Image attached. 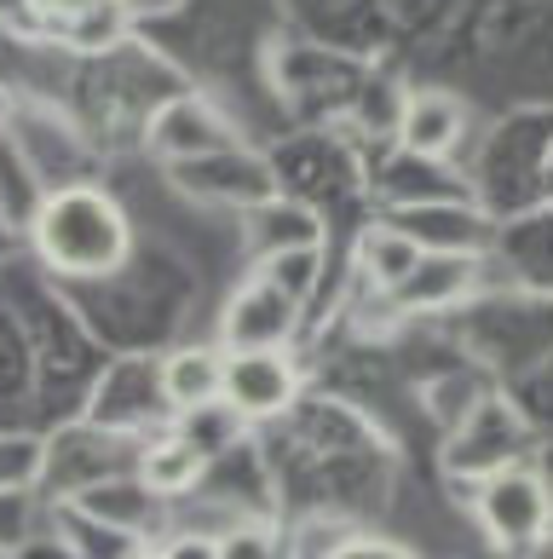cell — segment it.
I'll list each match as a JSON object with an SVG mask.
<instances>
[{"instance_id":"52a82bcc","label":"cell","mask_w":553,"mask_h":559,"mask_svg":"<svg viewBox=\"0 0 553 559\" xmlns=\"http://www.w3.org/2000/svg\"><path fill=\"white\" fill-rule=\"evenodd\" d=\"M161 404L173 416H202V409L225 404V352L214 346H179L173 358H161Z\"/></svg>"},{"instance_id":"2e32d148","label":"cell","mask_w":553,"mask_h":559,"mask_svg":"<svg viewBox=\"0 0 553 559\" xmlns=\"http://www.w3.org/2000/svg\"><path fill=\"white\" fill-rule=\"evenodd\" d=\"M329 559H416L404 543H386V536H346Z\"/></svg>"},{"instance_id":"ac0fdd59","label":"cell","mask_w":553,"mask_h":559,"mask_svg":"<svg viewBox=\"0 0 553 559\" xmlns=\"http://www.w3.org/2000/svg\"><path fill=\"white\" fill-rule=\"evenodd\" d=\"M47 7L58 17H75V12H87V7H116V0H47Z\"/></svg>"},{"instance_id":"e0dca14e","label":"cell","mask_w":553,"mask_h":559,"mask_svg":"<svg viewBox=\"0 0 553 559\" xmlns=\"http://www.w3.org/2000/svg\"><path fill=\"white\" fill-rule=\"evenodd\" d=\"M168 559H225L219 536H202V531H184L168 543Z\"/></svg>"},{"instance_id":"8fae6325","label":"cell","mask_w":553,"mask_h":559,"mask_svg":"<svg viewBox=\"0 0 553 559\" xmlns=\"http://www.w3.org/2000/svg\"><path fill=\"white\" fill-rule=\"evenodd\" d=\"M426 248L404 231V225H369L358 237V272L381 288V295H393V288L409 283V272L421 265Z\"/></svg>"},{"instance_id":"ba28073f","label":"cell","mask_w":553,"mask_h":559,"mask_svg":"<svg viewBox=\"0 0 553 559\" xmlns=\"http://www.w3.org/2000/svg\"><path fill=\"white\" fill-rule=\"evenodd\" d=\"M461 128H467V110H461V98L444 93V87L409 93L404 110H398V144L409 156H449Z\"/></svg>"},{"instance_id":"30bf717a","label":"cell","mask_w":553,"mask_h":559,"mask_svg":"<svg viewBox=\"0 0 553 559\" xmlns=\"http://www.w3.org/2000/svg\"><path fill=\"white\" fill-rule=\"evenodd\" d=\"M473 254H421V265L409 272L404 288H393V300L404 312H438V306L461 300L473 288Z\"/></svg>"},{"instance_id":"3957f363","label":"cell","mask_w":553,"mask_h":559,"mask_svg":"<svg viewBox=\"0 0 553 559\" xmlns=\"http://www.w3.org/2000/svg\"><path fill=\"white\" fill-rule=\"evenodd\" d=\"M300 306H305V295H294V288L272 272H260L225 300L219 346L225 352H289L294 329H300Z\"/></svg>"},{"instance_id":"7c38bea8","label":"cell","mask_w":553,"mask_h":559,"mask_svg":"<svg viewBox=\"0 0 553 559\" xmlns=\"http://www.w3.org/2000/svg\"><path fill=\"white\" fill-rule=\"evenodd\" d=\"M254 237L265 254H312V248L323 242V225L312 209H300V202H265V209H254Z\"/></svg>"},{"instance_id":"8992f818","label":"cell","mask_w":553,"mask_h":559,"mask_svg":"<svg viewBox=\"0 0 553 559\" xmlns=\"http://www.w3.org/2000/svg\"><path fill=\"white\" fill-rule=\"evenodd\" d=\"M300 369L289 352H225V409L237 421H272L294 404Z\"/></svg>"},{"instance_id":"5bb4252c","label":"cell","mask_w":553,"mask_h":559,"mask_svg":"<svg viewBox=\"0 0 553 559\" xmlns=\"http://www.w3.org/2000/svg\"><path fill=\"white\" fill-rule=\"evenodd\" d=\"M7 462H12V467H7V490L24 496V490L40 479V444H35V439H12V444H7Z\"/></svg>"},{"instance_id":"7a4b0ae2","label":"cell","mask_w":553,"mask_h":559,"mask_svg":"<svg viewBox=\"0 0 553 559\" xmlns=\"http://www.w3.org/2000/svg\"><path fill=\"white\" fill-rule=\"evenodd\" d=\"M479 525L484 536L496 548H537L548 525H553V502H548V485H542V473L537 467H525V462H502V467H490L484 473V485H479Z\"/></svg>"},{"instance_id":"9a60e30c","label":"cell","mask_w":553,"mask_h":559,"mask_svg":"<svg viewBox=\"0 0 553 559\" xmlns=\"http://www.w3.org/2000/svg\"><path fill=\"white\" fill-rule=\"evenodd\" d=\"M219 548H225V559H277L272 531H260V525H237L231 536H219Z\"/></svg>"},{"instance_id":"277c9868","label":"cell","mask_w":553,"mask_h":559,"mask_svg":"<svg viewBox=\"0 0 553 559\" xmlns=\"http://www.w3.org/2000/svg\"><path fill=\"white\" fill-rule=\"evenodd\" d=\"M173 185L196 202H214V209H242L254 214L265 202H277V174L265 168L260 156L237 151H219V156H196V162H179L173 168Z\"/></svg>"},{"instance_id":"5b68a950","label":"cell","mask_w":553,"mask_h":559,"mask_svg":"<svg viewBox=\"0 0 553 559\" xmlns=\"http://www.w3.org/2000/svg\"><path fill=\"white\" fill-rule=\"evenodd\" d=\"M145 144L179 168V162H196V156H219V151H237V128L225 121V110H214L208 98H168L156 105V116L145 121Z\"/></svg>"},{"instance_id":"6da1fadb","label":"cell","mask_w":553,"mask_h":559,"mask_svg":"<svg viewBox=\"0 0 553 559\" xmlns=\"http://www.w3.org/2000/svg\"><path fill=\"white\" fill-rule=\"evenodd\" d=\"M29 237H35V254L58 277H110L133 248L128 214L98 185H58V191H47Z\"/></svg>"},{"instance_id":"d6986e66","label":"cell","mask_w":553,"mask_h":559,"mask_svg":"<svg viewBox=\"0 0 553 559\" xmlns=\"http://www.w3.org/2000/svg\"><path fill=\"white\" fill-rule=\"evenodd\" d=\"M128 559H168V548H151V543H133Z\"/></svg>"},{"instance_id":"4fadbf2b","label":"cell","mask_w":553,"mask_h":559,"mask_svg":"<svg viewBox=\"0 0 553 559\" xmlns=\"http://www.w3.org/2000/svg\"><path fill=\"white\" fill-rule=\"evenodd\" d=\"M128 29H133V17H128V7H87V12H75V17H64V40L75 52H110V47H121L128 40Z\"/></svg>"},{"instance_id":"9c48e42d","label":"cell","mask_w":553,"mask_h":559,"mask_svg":"<svg viewBox=\"0 0 553 559\" xmlns=\"http://www.w3.org/2000/svg\"><path fill=\"white\" fill-rule=\"evenodd\" d=\"M208 473V450H202L191 432H156V439L139 450V485L156 496H184L202 485Z\"/></svg>"}]
</instances>
